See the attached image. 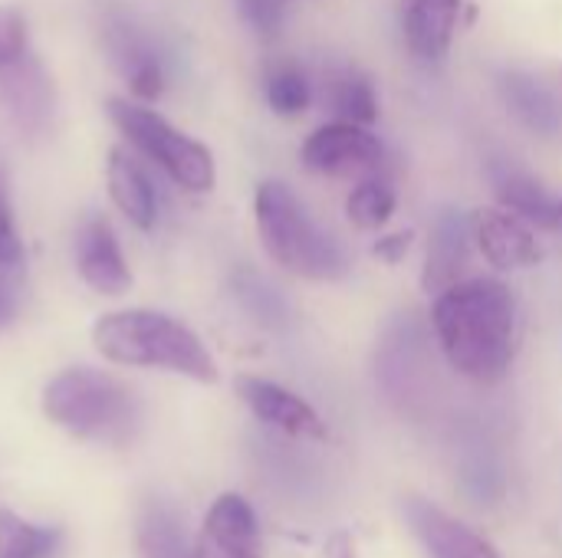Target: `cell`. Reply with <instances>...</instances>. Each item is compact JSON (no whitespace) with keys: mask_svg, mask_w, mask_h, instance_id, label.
Wrapping results in <instances>:
<instances>
[{"mask_svg":"<svg viewBox=\"0 0 562 558\" xmlns=\"http://www.w3.org/2000/svg\"><path fill=\"white\" fill-rule=\"evenodd\" d=\"M431 326L451 368L477 385L507 378L517 355V299L497 280H461L435 296Z\"/></svg>","mask_w":562,"mask_h":558,"instance_id":"cell-1","label":"cell"},{"mask_svg":"<svg viewBox=\"0 0 562 558\" xmlns=\"http://www.w3.org/2000/svg\"><path fill=\"white\" fill-rule=\"evenodd\" d=\"M92 345L112 365L158 368L201 385L217 382V362L198 332L155 309H122L99 316L92 326Z\"/></svg>","mask_w":562,"mask_h":558,"instance_id":"cell-2","label":"cell"},{"mask_svg":"<svg viewBox=\"0 0 562 558\" xmlns=\"http://www.w3.org/2000/svg\"><path fill=\"white\" fill-rule=\"evenodd\" d=\"M257 230L263 250L273 263L290 270L293 276L329 283L342 280L349 263L342 247L306 214L296 194L283 181H263L254 197Z\"/></svg>","mask_w":562,"mask_h":558,"instance_id":"cell-3","label":"cell"},{"mask_svg":"<svg viewBox=\"0 0 562 558\" xmlns=\"http://www.w3.org/2000/svg\"><path fill=\"white\" fill-rule=\"evenodd\" d=\"M43 414L79 441L125 444L138 428L135 395L95 368H66L43 388Z\"/></svg>","mask_w":562,"mask_h":558,"instance_id":"cell-4","label":"cell"},{"mask_svg":"<svg viewBox=\"0 0 562 558\" xmlns=\"http://www.w3.org/2000/svg\"><path fill=\"white\" fill-rule=\"evenodd\" d=\"M109 118L125 135V141L138 155L155 161L178 187L191 194H207L214 187L217 171H214V155L207 151V145L175 128L155 109L142 102H128V99H109Z\"/></svg>","mask_w":562,"mask_h":558,"instance_id":"cell-5","label":"cell"},{"mask_svg":"<svg viewBox=\"0 0 562 558\" xmlns=\"http://www.w3.org/2000/svg\"><path fill=\"white\" fill-rule=\"evenodd\" d=\"M102 46L112 59V66L119 69V76L128 82V92L138 102H155L165 92V62L155 49V43L148 39V33L125 13L109 7L102 16Z\"/></svg>","mask_w":562,"mask_h":558,"instance_id":"cell-6","label":"cell"},{"mask_svg":"<svg viewBox=\"0 0 562 558\" xmlns=\"http://www.w3.org/2000/svg\"><path fill=\"white\" fill-rule=\"evenodd\" d=\"M382 141L356 122L336 118L323 128H316L306 145H303V164L316 174H333V178H346V174H372L382 168Z\"/></svg>","mask_w":562,"mask_h":558,"instance_id":"cell-7","label":"cell"},{"mask_svg":"<svg viewBox=\"0 0 562 558\" xmlns=\"http://www.w3.org/2000/svg\"><path fill=\"white\" fill-rule=\"evenodd\" d=\"M76 270L82 283L99 296H122L132 289V270L119 247V237L105 217H86L76 230Z\"/></svg>","mask_w":562,"mask_h":558,"instance_id":"cell-8","label":"cell"},{"mask_svg":"<svg viewBox=\"0 0 562 558\" xmlns=\"http://www.w3.org/2000/svg\"><path fill=\"white\" fill-rule=\"evenodd\" d=\"M471 230L484 260L497 270H527L543 260V247L533 234V224L507 207L477 210L471 217Z\"/></svg>","mask_w":562,"mask_h":558,"instance_id":"cell-9","label":"cell"},{"mask_svg":"<svg viewBox=\"0 0 562 558\" xmlns=\"http://www.w3.org/2000/svg\"><path fill=\"white\" fill-rule=\"evenodd\" d=\"M53 82L36 56L0 66V105L23 135H43L53 122Z\"/></svg>","mask_w":562,"mask_h":558,"instance_id":"cell-10","label":"cell"},{"mask_svg":"<svg viewBox=\"0 0 562 558\" xmlns=\"http://www.w3.org/2000/svg\"><path fill=\"white\" fill-rule=\"evenodd\" d=\"M194 558H263L260 526L244 497L224 493L214 500L198 533Z\"/></svg>","mask_w":562,"mask_h":558,"instance_id":"cell-11","label":"cell"},{"mask_svg":"<svg viewBox=\"0 0 562 558\" xmlns=\"http://www.w3.org/2000/svg\"><path fill=\"white\" fill-rule=\"evenodd\" d=\"M237 395L257 421L300 441H326V421L310 401H303L290 388L267 378H237Z\"/></svg>","mask_w":562,"mask_h":558,"instance_id":"cell-12","label":"cell"},{"mask_svg":"<svg viewBox=\"0 0 562 558\" xmlns=\"http://www.w3.org/2000/svg\"><path fill=\"white\" fill-rule=\"evenodd\" d=\"M402 510L428 558H501L484 536L422 497H408Z\"/></svg>","mask_w":562,"mask_h":558,"instance_id":"cell-13","label":"cell"},{"mask_svg":"<svg viewBox=\"0 0 562 558\" xmlns=\"http://www.w3.org/2000/svg\"><path fill=\"white\" fill-rule=\"evenodd\" d=\"M461 0H402V33L415 59L441 62L458 30Z\"/></svg>","mask_w":562,"mask_h":558,"instance_id":"cell-14","label":"cell"},{"mask_svg":"<svg viewBox=\"0 0 562 558\" xmlns=\"http://www.w3.org/2000/svg\"><path fill=\"white\" fill-rule=\"evenodd\" d=\"M471 217L458 214V210H445L431 230V243H428V260H425V289L428 293H445L448 286L461 283L464 270H468V253H471Z\"/></svg>","mask_w":562,"mask_h":558,"instance_id":"cell-15","label":"cell"},{"mask_svg":"<svg viewBox=\"0 0 562 558\" xmlns=\"http://www.w3.org/2000/svg\"><path fill=\"white\" fill-rule=\"evenodd\" d=\"M105 184H109V197L112 204L125 214V220L138 230H151L158 220V194L151 178L145 174L142 161L125 151V148H112L109 161H105Z\"/></svg>","mask_w":562,"mask_h":558,"instance_id":"cell-16","label":"cell"},{"mask_svg":"<svg viewBox=\"0 0 562 558\" xmlns=\"http://www.w3.org/2000/svg\"><path fill=\"white\" fill-rule=\"evenodd\" d=\"M501 92L510 105V112L527 125L533 128L537 135H560L562 128V109L557 102V95L533 76L527 72H507L501 79Z\"/></svg>","mask_w":562,"mask_h":558,"instance_id":"cell-17","label":"cell"},{"mask_svg":"<svg viewBox=\"0 0 562 558\" xmlns=\"http://www.w3.org/2000/svg\"><path fill=\"white\" fill-rule=\"evenodd\" d=\"M135 553L138 558H194V546H188L178 513L161 500H148L135 520Z\"/></svg>","mask_w":562,"mask_h":558,"instance_id":"cell-18","label":"cell"},{"mask_svg":"<svg viewBox=\"0 0 562 558\" xmlns=\"http://www.w3.org/2000/svg\"><path fill=\"white\" fill-rule=\"evenodd\" d=\"M497 197L507 210L530 220L543 230H560V201L550 197L527 171L501 168L497 171Z\"/></svg>","mask_w":562,"mask_h":558,"instance_id":"cell-19","label":"cell"},{"mask_svg":"<svg viewBox=\"0 0 562 558\" xmlns=\"http://www.w3.org/2000/svg\"><path fill=\"white\" fill-rule=\"evenodd\" d=\"M395 204H398L395 184H392V178L382 174V168H379V171L366 174V178L352 187V194L346 197V217H349V224L359 227V230H382V227L392 220Z\"/></svg>","mask_w":562,"mask_h":558,"instance_id":"cell-20","label":"cell"},{"mask_svg":"<svg viewBox=\"0 0 562 558\" xmlns=\"http://www.w3.org/2000/svg\"><path fill=\"white\" fill-rule=\"evenodd\" d=\"M59 553V529L20 520L0 510V558H53Z\"/></svg>","mask_w":562,"mask_h":558,"instance_id":"cell-21","label":"cell"},{"mask_svg":"<svg viewBox=\"0 0 562 558\" xmlns=\"http://www.w3.org/2000/svg\"><path fill=\"white\" fill-rule=\"evenodd\" d=\"M329 102H333V112L339 118L356 122V125H372L375 115H379L375 89L356 69H342L339 76H333V82H329Z\"/></svg>","mask_w":562,"mask_h":558,"instance_id":"cell-22","label":"cell"},{"mask_svg":"<svg viewBox=\"0 0 562 558\" xmlns=\"http://www.w3.org/2000/svg\"><path fill=\"white\" fill-rule=\"evenodd\" d=\"M263 92H267L270 109H273L277 115H283V118L303 115V112L310 109V99H313V89H310L306 72H303L296 62H286V59L267 69Z\"/></svg>","mask_w":562,"mask_h":558,"instance_id":"cell-23","label":"cell"},{"mask_svg":"<svg viewBox=\"0 0 562 558\" xmlns=\"http://www.w3.org/2000/svg\"><path fill=\"white\" fill-rule=\"evenodd\" d=\"M26 53H30L26 16L16 7H0V66H10Z\"/></svg>","mask_w":562,"mask_h":558,"instance_id":"cell-24","label":"cell"},{"mask_svg":"<svg viewBox=\"0 0 562 558\" xmlns=\"http://www.w3.org/2000/svg\"><path fill=\"white\" fill-rule=\"evenodd\" d=\"M237 296H240V303L257 316V319H263V322H273V319H280L283 316V306H280V299H277V293L263 283V280H257V276H237Z\"/></svg>","mask_w":562,"mask_h":558,"instance_id":"cell-25","label":"cell"},{"mask_svg":"<svg viewBox=\"0 0 562 558\" xmlns=\"http://www.w3.org/2000/svg\"><path fill=\"white\" fill-rule=\"evenodd\" d=\"M20 260H23V240L16 234V220H13V207L7 194V174L0 168V263L16 270Z\"/></svg>","mask_w":562,"mask_h":558,"instance_id":"cell-26","label":"cell"},{"mask_svg":"<svg viewBox=\"0 0 562 558\" xmlns=\"http://www.w3.org/2000/svg\"><path fill=\"white\" fill-rule=\"evenodd\" d=\"M240 3V13L244 20L260 33V36H273L280 26H283V0H237Z\"/></svg>","mask_w":562,"mask_h":558,"instance_id":"cell-27","label":"cell"},{"mask_svg":"<svg viewBox=\"0 0 562 558\" xmlns=\"http://www.w3.org/2000/svg\"><path fill=\"white\" fill-rule=\"evenodd\" d=\"M408 247H412V230H405V234H392V237H382V240L372 247V253H375L379 260L398 263V260L408 253Z\"/></svg>","mask_w":562,"mask_h":558,"instance_id":"cell-28","label":"cell"},{"mask_svg":"<svg viewBox=\"0 0 562 558\" xmlns=\"http://www.w3.org/2000/svg\"><path fill=\"white\" fill-rule=\"evenodd\" d=\"M329 558H359L356 553V539H349V536H336L333 543H329Z\"/></svg>","mask_w":562,"mask_h":558,"instance_id":"cell-29","label":"cell"},{"mask_svg":"<svg viewBox=\"0 0 562 558\" xmlns=\"http://www.w3.org/2000/svg\"><path fill=\"white\" fill-rule=\"evenodd\" d=\"M10 273H13V270L0 263V293H10Z\"/></svg>","mask_w":562,"mask_h":558,"instance_id":"cell-30","label":"cell"},{"mask_svg":"<svg viewBox=\"0 0 562 558\" xmlns=\"http://www.w3.org/2000/svg\"><path fill=\"white\" fill-rule=\"evenodd\" d=\"M10 316V293H0V322Z\"/></svg>","mask_w":562,"mask_h":558,"instance_id":"cell-31","label":"cell"},{"mask_svg":"<svg viewBox=\"0 0 562 558\" xmlns=\"http://www.w3.org/2000/svg\"><path fill=\"white\" fill-rule=\"evenodd\" d=\"M560 230H562V201H560Z\"/></svg>","mask_w":562,"mask_h":558,"instance_id":"cell-32","label":"cell"}]
</instances>
